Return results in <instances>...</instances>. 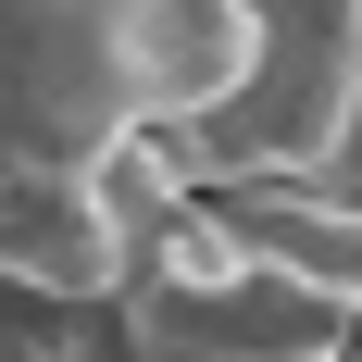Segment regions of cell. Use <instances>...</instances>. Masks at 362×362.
Here are the masks:
<instances>
[{"mask_svg":"<svg viewBox=\"0 0 362 362\" xmlns=\"http://www.w3.org/2000/svg\"><path fill=\"white\" fill-rule=\"evenodd\" d=\"M262 50L250 88L225 112H200L175 138L187 187H238V175H313L337 150V125L362 112V0H250Z\"/></svg>","mask_w":362,"mask_h":362,"instance_id":"1","label":"cell"},{"mask_svg":"<svg viewBox=\"0 0 362 362\" xmlns=\"http://www.w3.org/2000/svg\"><path fill=\"white\" fill-rule=\"evenodd\" d=\"M213 200L288 288H313L325 313H362V200L350 187H325V175H238Z\"/></svg>","mask_w":362,"mask_h":362,"instance_id":"2","label":"cell"}]
</instances>
